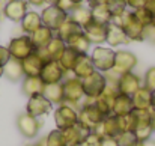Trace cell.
<instances>
[{
  "label": "cell",
  "instance_id": "7bdbcfd3",
  "mask_svg": "<svg viewBox=\"0 0 155 146\" xmlns=\"http://www.w3.org/2000/svg\"><path fill=\"white\" fill-rule=\"evenodd\" d=\"M146 2L148 0H127V5H128V8H131L133 11H136V9L145 8L146 6Z\"/></svg>",
  "mask_w": 155,
  "mask_h": 146
},
{
  "label": "cell",
  "instance_id": "d6a6232c",
  "mask_svg": "<svg viewBox=\"0 0 155 146\" xmlns=\"http://www.w3.org/2000/svg\"><path fill=\"white\" fill-rule=\"evenodd\" d=\"M92 11V20L97 21V23H101V24H110L111 20H113V15L111 12L108 11L107 5H100V6H95V8H91Z\"/></svg>",
  "mask_w": 155,
  "mask_h": 146
},
{
  "label": "cell",
  "instance_id": "f6af8a7d",
  "mask_svg": "<svg viewBox=\"0 0 155 146\" xmlns=\"http://www.w3.org/2000/svg\"><path fill=\"white\" fill-rule=\"evenodd\" d=\"M108 0H87L89 3V8H95V6H100V5H107Z\"/></svg>",
  "mask_w": 155,
  "mask_h": 146
},
{
  "label": "cell",
  "instance_id": "f35d334b",
  "mask_svg": "<svg viewBox=\"0 0 155 146\" xmlns=\"http://www.w3.org/2000/svg\"><path fill=\"white\" fill-rule=\"evenodd\" d=\"M101 142H103V137H101L98 133L91 131V133L84 137V140L81 142L80 146H101Z\"/></svg>",
  "mask_w": 155,
  "mask_h": 146
},
{
  "label": "cell",
  "instance_id": "277c9868",
  "mask_svg": "<svg viewBox=\"0 0 155 146\" xmlns=\"http://www.w3.org/2000/svg\"><path fill=\"white\" fill-rule=\"evenodd\" d=\"M108 81L104 72L95 71L89 77L83 78V88H84V95L86 99H97L105 91Z\"/></svg>",
  "mask_w": 155,
  "mask_h": 146
},
{
  "label": "cell",
  "instance_id": "836d02e7",
  "mask_svg": "<svg viewBox=\"0 0 155 146\" xmlns=\"http://www.w3.org/2000/svg\"><path fill=\"white\" fill-rule=\"evenodd\" d=\"M77 57H78V53L74 51L72 48H69V47L66 45V50L63 51V54L60 56V59H59L57 62L60 63V66H62L66 72H71L72 68H74V65H75Z\"/></svg>",
  "mask_w": 155,
  "mask_h": 146
},
{
  "label": "cell",
  "instance_id": "7dc6e473",
  "mask_svg": "<svg viewBox=\"0 0 155 146\" xmlns=\"http://www.w3.org/2000/svg\"><path fill=\"white\" fill-rule=\"evenodd\" d=\"M29 5H33V6H42L45 5V0H26Z\"/></svg>",
  "mask_w": 155,
  "mask_h": 146
},
{
  "label": "cell",
  "instance_id": "9f6ffc18",
  "mask_svg": "<svg viewBox=\"0 0 155 146\" xmlns=\"http://www.w3.org/2000/svg\"><path fill=\"white\" fill-rule=\"evenodd\" d=\"M152 26L155 27V17H154V21H152Z\"/></svg>",
  "mask_w": 155,
  "mask_h": 146
},
{
  "label": "cell",
  "instance_id": "9a60e30c",
  "mask_svg": "<svg viewBox=\"0 0 155 146\" xmlns=\"http://www.w3.org/2000/svg\"><path fill=\"white\" fill-rule=\"evenodd\" d=\"M21 65H23L24 77H39V74L45 65V59L39 54V51H35L29 57L21 60Z\"/></svg>",
  "mask_w": 155,
  "mask_h": 146
},
{
  "label": "cell",
  "instance_id": "3957f363",
  "mask_svg": "<svg viewBox=\"0 0 155 146\" xmlns=\"http://www.w3.org/2000/svg\"><path fill=\"white\" fill-rule=\"evenodd\" d=\"M136 119L134 134L139 142H146L151 139L154 130H152V110H134L133 111Z\"/></svg>",
  "mask_w": 155,
  "mask_h": 146
},
{
  "label": "cell",
  "instance_id": "6da1fadb",
  "mask_svg": "<svg viewBox=\"0 0 155 146\" xmlns=\"http://www.w3.org/2000/svg\"><path fill=\"white\" fill-rule=\"evenodd\" d=\"M111 23L120 26L125 30V33L130 38V41H143L145 26L134 17V12L133 11H125L122 15L114 17L111 20Z\"/></svg>",
  "mask_w": 155,
  "mask_h": 146
},
{
  "label": "cell",
  "instance_id": "60d3db41",
  "mask_svg": "<svg viewBox=\"0 0 155 146\" xmlns=\"http://www.w3.org/2000/svg\"><path fill=\"white\" fill-rule=\"evenodd\" d=\"M9 59H11V53H9L8 47H2L0 45V68H3L9 62Z\"/></svg>",
  "mask_w": 155,
  "mask_h": 146
},
{
  "label": "cell",
  "instance_id": "db71d44e",
  "mask_svg": "<svg viewBox=\"0 0 155 146\" xmlns=\"http://www.w3.org/2000/svg\"><path fill=\"white\" fill-rule=\"evenodd\" d=\"M136 146H143V142H139V143H137Z\"/></svg>",
  "mask_w": 155,
  "mask_h": 146
},
{
  "label": "cell",
  "instance_id": "7c38bea8",
  "mask_svg": "<svg viewBox=\"0 0 155 146\" xmlns=\"http://www.w3.org/2000/svg\"><path fill=\"white\" fill-rule=\"evenodd\" d=\"M142 86H143V85H142L140 77H139L137 74H134L133 71L119 75V78H117V81H116L117 92L122 94V95H128V97H133Z\"/></svg>",
  "mask_w": 155,
  "mask_h": 146
},
{
  "label": "cell",
  "instance_id": "ffe728a7",
  "mask_svg": "<svg viewBox=\"0 0 155 146\" xmlns=\"http://www.w3.org/2000/svg\"><path fill=\"white\" fill-rule=\"evenodd\" d=\"M65 50H66V42L59 36H54L45 48L36 50V51H39V54L45 59V62H48V60H59Z\"/></svg>",
  "mask_w": 155,
  "mask_h": 146
},
{
  "label": "cell",
  "instance_id": "11a10c76",
  "mask_svg": "<svg viewBox=\"0 0 155 146\" xmlns=\"http://www.w3.org/2000/svg\"><path fill=\"white\" fill-rule=\"evenodd\" d=\"M3 75V68H0V77Z\"/></svg>",
  "mask_w": 155,
  "mask_h": 146
},
{
  "label": "cell",
  "instance_id": "30bf717a",
  "mask_svg": "<svg viewBox=\"0 0 155 146\" xmlns=\"http://www.w3.org/2000/svg\"><path fill=\"white\" fill-rule=\"evenodd\" d=\"M17 128H18V131L23 137L35 139L39 133L41 122L38 121V118H35V116L29 114L27 111H24L17 118Z\"/></svg>",
  "mask_w": 155,
  "mask_h": 146
},
{
  "label": "cell",
  "instance_id": "b9f144b4",
  "mask_svg": "<svg viewBox=\"0 0 155 146\" xmlns=\"http://www.w3.org/2000/svg\"><path fill=\"white\" fill-rule=\"evenodd\" d=\"M145 39H152V41H155V27L152 24L145 26V30H143V41H145Z\"/></svg>",
  "mask_w": 155,
  "mask_h": 146
},
{
  "label": "cell",
  "instance_id": "ab89813d",
  "mask_svg": "<svg viewBox=\"0 0 155 146\" xmlns=\"http://www.w3.org/2000/svg\"><path fill=\"white\" fill-rule=\"evenodd\" d=\"M143 86L148 88L149 91H155V66L146 71L145 78H143Z\"/></svg>",
  "mask_w": 155,
  "mask_h": 146
},
{
  "label": "cell",
  "instance_id": "f1b7e54d",
  "mask_svg": "<svg viewBox=\"0 0 155 146\" xmlns=\"http://www.w3.org/2000/svg\"><path fill=\"white\" fill-rule=\"evenodd\" d=\"M151 97H152V91L142 86L131 97L133 104H134V110H151Z\"/></svg>",
  "mask_w": 155,
  "mask_h": 146
},
{
  "label": "cell",
  "instance_id": "5b68a950",
  "mask_svg": "<svg viewBox=\"0 0 155 146\" xmlns=\"http://www.w3.org/2000/svg\"><path fill=\"white\" fill-rule=\"evenodd\" d=\"M92 62L95 65V69L100 72H108L113 69L114 66V57H116V51L110 47H95L92 54Z\"/></svg>",
  "mask_w": 155,
  "mask_h": 146
},
{
  "label": "cell",
  "instance_id": "9c48e42d",
  "mask_svg": "<svg viewBox=\"0 0 155 146\" xmlns=\"http://www.w3.org/2000/svg\"><path fill=\"white\" fill-rule=\"evenodd\" d=\"M69 14H66L65 11H62L59 6H47L42 12H41V20H42V26L51 29L56 33L57 29L68 20Z\"/></svg>",
  "mask_w": 155,
  "mask_h": 146
},
{
  "label": "cell",
  "instance_id": "f5cc1de1",
  "mask_svg": "<svg viewBox=\"0 0 155 146\" xmlns=\"http://www.w3.org/2000/svg\"><path fill=\"white\" fill-rule=\"evenodd\" d=\"M152 130L155 133V111H152Z\"/></svg>",
  "mask_w": 155,
  "mask_h": 146
},
{
  "label": "cell",
  "instance_id": "74e56055",
  "mask_svg": "<svg viewBox=\"0 0 155 146\" xmlns=\"http://www.w3.org/2000/svg\"><path fill=\"white\" fill-rule=\"evenodd\" d=\"M134 12V17L143 24V26H149V24H152V21H154V15L146 9V8H140V9H136V11H133Z\"/></svg>",
  "mask_w": 155,
  "mask_h": 146
},
{
  "label": "cell",
  "instance_id": "f907efd6",
  "mask_svg": "<svg viewBox=\"0 0 155 146\" xmlns=\"http://www.w3.org/2000/svg\"><path fill=\"white\" fill-rule=\"evenodd\" d=\"M143 146H155V140H152V139H149V140L143 142Z\"/></svg>",
  "mask_w": 155,
  "mask_h": 146
},
{
  "label": "cell",
  "instance_id": "4dcf8cb0",
  "mask_svg": "<svg viewBox=\"0 0 155 146\" xmlns=\"http://www.w3.org/2000/svg\"><path fill=\"white\" fill-rule=\"evenodd\" d=\"M69 18H71L72 21H75L81 29L86 27L89 23L94 21V20H92V11H91V8H89V6L86 8V6H83V5L74 8V11L69 14Z\"/></svg>",
  "mask_w": 155,
  "mask_h": 146
},
{
  "label": "cell",
  "instance_id": "7402d4cb",
  "mask_svg": "<svg viewBox=\"0 0 155 146\" xmlns=\"http://www.w3.org/2000/svg\"><path fill=\"white\" fill-rule=\"evenodd\" d=\"M105 42L110 45V47H119L122 44H128L130 42V38L127 36L125 30L114 24V23H110L107 24V38H105Z\"/></svg>",
  "mask_w": 155,
  "mask_h": 146
},
{
  "label": "cell",
  "instance_id": "603a6c76",
  "mask_svg": "<svg viewBox=\"0 0 155 146\" xmlns=\"http://www.w3.org/2000/svg\"><path fill=\"white\" fill-rule=\"evenodd\" d=\"M133 111H134L133 98L128 97V95L117 94V97L113 102V107H111V114H114V116H128Z\"/></svg>",
  "mask_w": 155,
  "mask_h": 146
},
{
  "label": "cell",
  "instance_id": "8d00e7d4",
  "mask_svg": "<svg viewBox=\"0 0 155 146\" xmlns=\"http://www.w3.org/2000/svg\"><path fill=\"white\" fill-rule=\"evenodd\" d=\"M116 140H117V146H136L139 143L136 134L131 133V131L119 134V136L116 137Z\"/></svg>",
  "mask_w": 155,
  "mask_h": 146
},
{
  "label": "cell",
  "instance_id": "2e32d148",
  "mask_svg": "<svg viewBox=\"0 0 155 146\" xmlns=\"http://www.w3.org/2000/svg\"><path fill=\"white\" fill-rule=\"evenodd\" d=\"M27 5L29 3L26 0H8V3L3 8V14L11 21H15V23L20 21L21 23L24 15L29 12L27 11Z\"/></svg>",
  "mask_w": 155,
  "mask_h": 146
},
{
  "label": "cell",
  "instance_id": "1f68e13d",
  "mask_svg": "<svg viewBox=\"0 0 155 146\" xmlns=\"http://www.w3.org/2000/svg\"><path fill=\"white\" fill-rule=\"evenodd\" d=\"M83 29L75 23V21H72L69 17H68V20L57 29V32H56V36H59L60 39H63L65 42L72 36V35H75V33H78V32H81Z\"/></svg>",
  "mask_w": 155,
  "mask_h": 146
},
{
  "label": "cell",
  "instance_id": "484cf974",
  "mask_svg": "<svg viewBox=\"0 0 155 146\" xmlns=\"http://www.w3.org/2000/svg\"><path fill=\"white\" fill-rule=\"evenodd\" d=\"M54 36H56V35H54V32H53L51 29L42 26V27H39L35 33L30 35V39H32V42H33V45H35L36 50H44L50 44V41H51Z\"/></svg>",
  "mask_w": 155,
  "mask_h": 146
},
{
  "label": "cell",
  "instance_id": "44dd1931",
  "mask_svg": "<svg viewBox=\"0 0 155 146\" xmlns=\"http://www.w3.org/2000/svg\"><path fill=\"white\" fill-rule=\"evenodd\" d=\"M62 133H63L66 146H80L81 142L84 140V137H86L91 131L86 130L84 127H81L80 124H75V125H72V127L63 130Z\"/></svg>",
  "mask_w": 155,
  "mask_h": 146
},
{
  "label": "cell",
  "instance_id": "d590c367",
  "mask_svg": "<svg viewBox=\"0 0 155 146\" xmlns=\"http://www.w3.org/2000/svg\"><path fill=\"white\" fill-rule=\"evenodd\" d=\"M107 8H108V11L111 12V15L114 18V17L122 15L127 11L128 5H127V0H108L107 2Z\"/></svg>",
  "mask_w": 155,
  "mask_h": 146
},
{
  "label": "cell",
  "instance_id": "6f0895ef",
  "mask_svg": "<svg viewBox=\"0 0 155 146\" xmlns=\"http://www.w3.org/2000/svg\"><path fill=\"white\" fill-rule=\"evenodd\" d=\"M32 146H44V143H41V145H32Z\"/></svg>",
  "mask_w": 155,
  "mask_h": 146
},
{
  "label": "cell",
  "instance_id": "8992f818",
  "mask_svg": "<svg viewBox=\"0 0 155 146\" xmlns=\"http://www.w3.org/2000/svg\"><path fill=\"white\" fill-rule=\"evenodd\" d=\"M54 124H56L57 130L63 131V130L78 124V111L72 105L63 102V104L57 105V108L54 110Z\"/></svg>",
  "mask_w": 155,
  "mask_h": 146
},
{
  "label": "cell",
  "instance_id": "e575fe53",
  "mask_svg": "<svg viewBox=\"0 0 155 146\" xmlns=\"http://www.w3.org/2000/svg\"><path fill=\"white\" fill-rule=\"evenodd\" d=\"M42 143H44V146H66L62 130H57V128L50 131V134L45 137V140Z\"/></svg>",
  "mask_w": 155,
  "mask_h": 146
},
{
  "label": "cell",
  "instance_id": "8fae6325",
  "mask_svg": "<svg viewBox=\"0 0 155 146\" xmlns=\"http://www.w3.org/2000/svg\"><path fill=\"white\" fill-rule=\"evenodd\" d=\"M137 65V57L134 53L128 51V50H119L116 51V57H114V66H113V72L117 75H122L125 72H131Z\"/></svg>",
  "mask_w": 155,
  "mask_h": 146
},
{
  "label": "cell",
  "instance_id": "e0dca14e",
  "mask_svg": "<svg viewBox=\"0 0 155 146\" xmlns=\"http://www.w3.org/2000/svg\"><path fill=\"white\" fill-rule=\"evenodd\" d=\"M95 133H98L101 137H117L119 134H122L119 116H114V114L105 116L103 122L98 125V128L95 130Z\"/></svg>",
  "mask_w": 155,
  "mask_h": 146
},
{
  "label": "cell",
  "instance_id": "d4e9b609",
  "mask_svg": "<svg viewBox=\"0 0 155 146\" xmlns=\"http://www.w3.org/2000/svg\"><path fill=\"white\" fill-rule=\"evenodd\" d=\"M39 27H42V20H41V14L35 12V11H29L24 18L21 20V29L26 35H32L35 33Z\"/></svg>",
  "mask_w": 155,
  "mask_h": 146
},
{
  "label": "cell",
  "instance_id": "d6986e66",
  "mask_svg": "<svg viewBox=\"0 0 155 146\" xmlns=\"http://www.w3.org/2000/svg\"><path fill=\"white\" fill-rule=\"evenodd\" d=\"M83 32H84V35L89 39L91 44L100 45V44L105 42V38H107V26L105 24L92 21L86 27H83Z\"/></svg>",
  "mask_w": 155,
  "mask_h": 146
},
{
  "label": "cell",
  "instance_id": "ee69618b",
  "mask_svg": "<svg viewBox=\"0 0 155 146\" xmlns=\"http://www.w3.org/2000/svg\"><path fill=\"white\" fill-rule=\"evenodd\" d=\"M101 146H117V140L116 137H103Z\"/></svg>",
  "mask_w": 155,
  "mask_h": 146
},
{
  "label": "cell",
  "instance_id": "c3c4849f",
  "mask_svg": "<svg viewBox=\"0 0 155 146\" xmlns=\"http://www.w3.org/2000/svg\"><path fill=\"white\" fill-rule=\"evenodd\" d=\"M151 110L155 111V91H152V97H151Z\"/></svg>",
  "mask_w": 155,
  "mask_h": 146
},
{
  "label": "cell",
  "instance_id": "52a82bcc",
  "mask_svg": "<svg viewBox=\"0 0 155 146\" xmlns=\"http://www.w3.org/2000/svg\"><path fill=\"white\" fill-rule=\"evenodd\" d=\"M63 91H65V102L72 105L81 102L84 95V88H83V80L78 77H69L63 80Z\"/></svg>",
  "mask_w": 155,
  "mask_h": 146
},
{
  "label": "cell",
  "instance_id": "ac0fdd59",
  "mask_svg": "<svg viewBox=\"0 0 155 146\" xmlns=\"http://www.w3.org/2000/svg\"><path fill=\"white\" fill-rule=\"evenodd\" d=\"M97 69H95V65L92 62V57L86 53V54H78L77 60H75V65L72 68V74L74 77H78V78H86L89 77L91 74H94Z\"/></svg>",
  "mask_w": 155,
  "mask_h": 146
},
{
  "label": "cell",
  "instance_id": "5bb4252c",
  "mask_svg": "<svg viewBox=\"0 0 155 146\" xmlns=\"http://www.w3.org/2000/svg\"><path fill=\"white\" fill-rule=\"evenodd\" d=\"M53 108V104L44 97L42 94H36L32 95L27 99V105H26V111L35 118H41L47 113H50Z\"/></svg>",
  "mask_w": 155,
  "mask_h": 146
},
{
  "label": "cell",
  "instance_id": "83f0119b",
  "mask_svg": "<svg viewBox=\"0 0 155 146\" xmlns=\"http://www.w3.org/2000/svg\"><path fill=\"white\" fill-rule=\"evenodd\" d=\"M66 45H68L69 48H72L74 51H77L78 54H86V53L89 51L92 44L89 42V39L86 38L84 32L81 30V32L72 35V36L66 41Z\"/></svg>",
  "mask_w": 155,
  "mask_h": 146
},
{
  "label": "cell",
  "instance_id": "681fc988",
  "mask_svg": "<svg viewBox=\"0 0 155 146\" xmlns=\"http://www.w3.org/2000/svg\"><path fill=\"white\" fill-rule=\"evenodd\" d=\"M59 2H60V0H45V3H47L48 6H57Z\"/></svg>",
  "mask_w": 155,
  "mask_h": 146
},
{
  "label": "cell",
  "instance_id": "f546056e",
  "mask_svg": "<svg viewBox=\"0 0 155 146\" xmlns=\"http://www.w3.org/2000/svg\"><path fill=\"white\" fill-rule=\"evenodd\" d=\"M44 81L41 80V77H24L23 78V85H21V91L24 95L32 97L36 94H42L44 91Z\"/></svg>",
  "mask_w": 155,
  "mask_h": 146
},
{
  "label": "cell",
  "instance_id": "ba28073f",
  "mask_svg": "<svg viewBox=\"0 0 155 146\" xmlns=\"http://www.w3.org/2000/svg\"><path fill=\"white\" fill-rule=\"evenodd\" d=\"M8 50L11 53V57L18 59V60H24L26 57H29L32 53L36 51L29 35H23V36L11 39V42L8 45Z\"/></svg>",
  "mask_w": 155,
  "mask_h": 146
},
{
  "label": "cell",
  "instance_id": "4fadbf2b",
  "mask_svg": "<svg viewBox=\"0 0 155 146\" xmlns=\"http://www.w3.org/2000/svg\"><path fill=\"white\" fill-rule=\"evenodd\" d=\"M66 71L60 66L57 60H48L45 62L39 77L44 81V85H51V83H62L65 80Z\"/></svg>",
  "mask_w": 155,
  "mask_h": 146
},
{
  "label": "cell",
  "instance_id": "4316f807",
  "mask_svg": "<svg viewBox=\"0 0 155 146\" xmlns=\"http://www.w3.org/2000/svg\"><path fill=\"white\" fill-rule=\"evenodd\" d=\"M3 75L6 78H9L11 81H18L24 77V71H23V65L21 60L11 57L9 62L3 66Z\"/></svg>",
  "mask_w": 155,
  "mask_h": 146
},
{
  "label": "cell",
  "instance_id": "bcb514c9",
  "mask_svg": "<svg viewBox=\"0 0 155 146\" xmlns=\"http://www.w3.org/2000/svg\"><path fill=\"white\" fill-rule=\"evenodd\" d=\"M145 8H146V9H148V11L155 17V0H148Z\"/></svg>",
  "mask_w": 155,
  "mask_h": 146
},
{
  "label": "cell",
  "instance_id": "7a4b0ae2",
  "mask_svg": "<svg viewBox=\"0 0 155 146\" xmlns=\"http://www.w3.org/2000/svg\"><path fill=\"white\" fill-rule=\"evenodd\" d=\"M105 118L92 101H84L78 110V124L89 131H95Z\"/></svg>",
  "mask_w": 155,
  "mask_h": 146
},
{
  "label": "cell",
  "instance_id": "816d5d0a",
  "mask_svg": "<svg viewBox=\"0 0 155 146\" xmlns=\"http://www.w3.org/2000/svg\"><path fill=\"white\" fill-rule=\"evenodd\" d=\"M71 2H72V3L75 5V6H80V5H81V3H83L84 0H71Z\"/></svg>",
  "mask_w": 155,
  "mask_h": 146
},
{
  "label": "cell",
  "instance_id": "cb8c5ba5",
  "mask_svg": "<svg viewBox=\"0 0 155 146\" xmlns=\"http://www.w3.org/2000/svg\"><path fill=\"white\" fill-rule=\"evenodd\" d=\"M42 95L47 98L53 105H60L65 102V91H63V81L62 83H51V85H45Z\"/></svg>",
  "mask_w": 155,
  "mask_h": 146
}]
</instances>
